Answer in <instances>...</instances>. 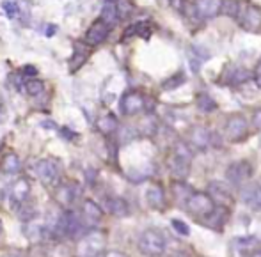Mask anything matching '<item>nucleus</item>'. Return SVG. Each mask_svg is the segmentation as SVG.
Instances as JSON below:
<instances>
[{
    "mask_svg": "<svg viewBox=\"0 0 261 257\" xmlns=\"http://www.w3.org/2000/svg\"><path fill=\"white\" fill-rule=\"evenodd\" d=\"M238 6H240V2H237V0H222V11L220 13H224L229 18H237Z\"/></svg>",
    "mask_w": 261,
    "mask_h": 257,
    "instance_id": "obj_32",
    "label": "nucleus"
},
{
    "mask_svg": "<svg viewBox=\"0 0 261 257\" xmlns=\"http://www.w3.org/2000/svg\"><path fill=\"white\" fill-rule=\"evenodd\" d=\"M167 2L174 11H178V13H185V7H187L185 0H167Z\"/></svg>",
    "mask_w": 261,
    "mask_h": 257,
    "instance_id": "obj_36",
    "label": "nucleus"
},
{
    "mask_svg": "<svg viewBox=\"0 0 261 257\" xmlns=\"http://www.w3.org/2000/svg\"><path fill=\"white\" fill-rule=\"evenodd\" d=\"M192 192H194V190L190 188L189 185H185L181 179H178L176 183H172V195L176 197V201H178V203H179V201H181V203H185Z\"/></svg>",
    "mask_w": 261,
    "mask_h": 257,
    "instance_id": "obj_28",
    "label": "nucleus"
},
{
    "mask_svg": "<svg viewBox=\"0 0 261 257\" xmlns=\"http://www.w3.org/2000/svg\"><path fill=\"white\" fill-rule=\"evenodd\" d=\"M139 252L146 257H160L165 254L167 241L162 231L158 229H146L139 238Z\"/></svg>",
    "mask_w": 261,
    "mask_h": 257,
    "instance_id": "obj_2",
    "label": "nucleus"
},
{
    "mask_svg": "<svg viewBox=\"0 0 261 257\" xmlns=\"http://www.w3.org/2000/svg\"><path fill=\"white\" fill-rule=\"evenodd\" d=\"M107 238L101 231H89L79 238L75 245V257H98L105 252Z\"/></svg>",
    "mask_w": 261,
    "mask_h": 257,
    "instance_id": "obj_1",
    "label": "nucleus"
},
{
    "mask_svg": "<svg viewBox=\"0 0 261 257\" xmlns=\"http://www.w3.org/2000/svg\"><path fill=\"white\" fill-rule=\"evenodd\" d=\"M20 75L25 76V78H36V76H38V68H34V66H25Z\"/></svg>",
    "mask_w": 261,
    "mask_h": 257,
    "instance_id": "obj_35",
    "label": "nucleus"
},
{
    "mask_svg": "<svg viewBox=\"0 0 261 257\" xmlns=\"http://www.w3.org/2000/svg\"><path fill=\"white\" fill-rule=\"evenodd\" d=\"M105 209L110 215L117 216V218H124L130 215V206L121 197H107L105 199Z\"/></svg>",
    "mask_w": 261,
    "mask_h": 257,
    "instance_id": "obj_17",
    "label": "nucleus"
},
{
    "mask_svg": "<svg viewBox=\"0 0 261 257\" xmlns=\"http://www.w3.org/2000/svg\"><path fill=\"white\" fill-rule=\"evenodd\" d=\"M14 211H16L18 218L23 220V222H31V220H34L38 216V208H36V204L31 203V199L25 201L23 204H20Z\"/></svg>",
    "mask_w": 261,
    "mask_h": 257,
    "instance_id": "obj_24",
    "label": "nucleus"
},
{
    "mask_svg": "<svg viewBox=\"0 0 261 257\" xmlns=\"http://www.w3.org/2000/svg\"><path fill=\"white\" fill-rule=\"evenodd\" d=\"M254 167L249 160H238L233 161L229 167L226 168V179L233 186H242L252 178Z\"/></svg>",
    "mask_w": 261,
    "mask_h": 257,
    "instance_id": "obj_7",
    "label": "nucleus"
},
{
    "mask_svg": "<svg viewBox=\"0 0 261 257\" xmlns=\"http://www.w3.org/2000/svg\"><path fill=\"white\" fill-rule=\"evenodd\" d=\"M43 128H55V124L52 121H46V123H43Z\"/></svg>",
    "mask_w": 261,
    "mask_h": 257,
    "instance_id": "obj_43",
    "label": "nucleus"
},
{
    "mask_svg": "<svg viewBox=\"0 0 261 257\" xmlns=\"http://www.w3.org/2000/svg\"><path fill=\"white\" fill-rule=\"evenodd\" d=\"M146 201H148L149 208L162 209L165 206V193L160 185H149L146 190Z\"/></svg>",
    "mask_w": 261,
    "mask_h": 257,
    "instance_id": "obj_18",
    "label": "nucleus"
},
{
    "mask_svg": "<svg viewBox=\"0 0 261 257\" xmlns=\"http://www.w3.org/2000/svg\"><path fill=\"white\" fill-rule=\"evenodd\" d=\"M252 126L258 131H261V108H256L252 112Z\"/></svg>",
    "mask_w": 261,
    "mask_h": 257,
    "instance_id": "obj_37",
    "label": "nucleus"
},
{
    "mask_svg": "<svg viewBox=\"0 0 261 257\" xmlns=\"http://www.w3.org/2000/svg\"><path fill=\"white\" fill-rule=\"evenodd\" d=\"M31 192H32L31 181H29L27 178H18L16 181L11 185V190H9V199H11L13 209H16L20 204H23L25 201L31 199Z\"/></svg>",
    "mask_w": 261,
    "mask_h": 257,
    "instance_id": "obj_9",
    "label": "nucleus"
},
{
    "mask_svg": "<svg viewBox=\"0 0 261 257\" xmlns=\"http://www.w3.org/2000/svg\"><path fill=\"white\" fill-rule=\"evenodd\" d=\"M196 105H197V108H199L201 112H206V113L208 112H213V110L217 108V103L213 101V98L208 96V94H204V93L197 94Z\"/></svg>",
    "mask_w": 261,
    "mask_h": 257,
    "instance_id": "obj_29",
    "label": "nucleus"
},
{
    "mask_svg": "<svg viewBox=\"0 0 261 257\" xmlns=\"http://www.w3.org/2000/svg\"><path fill=\"white\" fill-rule=\"evenodd\" d=\"M25 91H27V94L31 98H38L41 96L43 93H45V82L39 78H29L27 82H25Z\"/></svg>",
    "mask_w": 261,
    "mask_h": 257,
    "instance_id": "obj_27",
    "label": "nucleus"
},
{
    "mask_svg": "<svg viewBox=\"0 0 261 257\" xmlns=\"http://www.w3.org/2000/svg\"><path fill=\"white\" fill-rule=\"evenodd\" d=\"M2 9L6 11L7 18H18V14H20V6H18V2H13V0H4L2 2Z\"/></svg>",
    "mask_w": 261,
    "mask_h": 257,
    "instance_id": "obj_33",
    "label": "nucleus"
},
{
    "mask_svg": "<svg viewBox=\"0 0 261 257\" xmlns=\"http://www.w3.org/2000/svg\"><path fill=\"white\" fill-rule=\"evenodd\" d=\"M172 227H174V231L178 234H181V236H189V233H190V229L187 227V223L185 222H181V220H178V218H174L172 220Z\"/></svg>",
    "mask_w": 261,
    "mask_h": 257,
    "instance_id": "obj_34",
    "label": "nucleus"
},
{
    "mask_svg": "<svg viewBox=\"0 0 261 257\" xmlns=\"http://www.w3.org/2000/svg\"><path fill=\"white\" fill-rule=\"evenodd\" d=\"M242 201L254 211H261V185L259 183H249L240 192Z\"/></svg>",
    "mask_w": 261,
    "mask_h": 257,
    "instance_id": "obj_14",
    "label": "nucleus"
},
{
    "mask_svg": "<svg viewBox=\"0 0 261 257\" xmlns=\"http://www.w3.org/2000/svg\"><path fill=\"white\" fill-rule=\"evenodd\" d=\"M79 197H80V188H79V185H75V183H64V185L59 186L57 192H55L57 203L66 209L71 208Z\"/></svg>",
    "mask_w": 261,
    "mask_h": 257,
    "instance_id": "obj_12",
    "label": "nucleus"
},
{
    "mask_svg": "<svg viewBox=\"0 0 261 257\" xmlns=\"http://www.w3.org/2000/svg\"><path fill=\"white\" fill-rule=\"evenodd\" d=\"M0 234H2V220H0Z\"/></svg>",
    "mask_w": 261,
    "mask_h": 257,
    "instance_id": "obj_45",
    "label": "nucleus"
},
{
    "mask_svg": "<svg viewBox=\"0 0 261 257\" xmlns=\"http://www.w3.org/2000/svg\"><path fill=\"white\" fill-rule=\"evenodd\" d=\"M169 168H171V174L174 176L176 179H181L183 181L190 172V161L181 160V158L172 154L171 160H169Z\"/></svg>",
    "mask_w": 261,
    "mask_h": 257,
    "instance_id": "obj_20",
    "label": "nucleus"
},
{
    "mask_svg": "<svg viewBox=\"0 0 261 257\" xmlns=\"http://www.w3.org/2000/svg\"><path fill=\"white\" fill-rule=\"evenodd\" d=\"M171 257H179V255H171Z\"/></svg>",
    "mask_w": 261,
    "mask_h": 257,
    "instance_id": "obj_46",
    "label": "nucleus"
},
{
    "mask_svg": "<svg viewBox=\"0 0 261 257\" xmlns=\"http://www.w3.org/2000/svg\"><path fill=\"white\" fill-rule=\"evenodd\" d=\"M194 11L199 18L212 20V18L219 16L220 11H222V0H196Z\"/></svg>",
    "mask_w": 261,
    "mask_h": 257,
    "instance_id": "obj_13",
    "label": "nucleus"
},
{
    "mask_svg": "<svg viewBox=\"0 0 261 257\" xmlns=\"http://www.w3.org/2000/svg\"><path fill=\"white\" fill-rule=\"evenodd\" d=\"M185 208L192 216H210L215 211V203L206 192H192L185 201Z\"/></svg>",
    "mask_w": 261,
    "mask_h": 257,
    "instance_id": "obj_5",
    "label": "nucleus"
},
{
    "mask_svg": "<svg viewBox=\"0 0 261 257\" xmlns=\"http://www.w3.org/2000/svg\"><path fill=\"white\" fill-rule=\"evenodd\" d=\"M2 257H21L20 252H11V254H4Z\"/></svg>",
    "mask_w": 261,
    "mask_h": 257,
    "instance_id": "obj_42",
    "label": "nucleus"
},
{
    "mask_svg": "<svg viewBox=\"0 0 261 257\" xmlns=\"http://www.w3.org/2000/svg\"><path fill=\"white\" fill-rule=\"evenodd\" d=\"M100 18L105 21L109 27H114V25L119 21V14H117V9H116V2L114 0H107L101 7V14Z\"/></svg>",
    "mask_w": 261,
    "mask_h": 257,
    "instance_id": "obj_23",
    "label": "nucleus"
},
{
    "mask_svg": "<svg viewBox=\"0 0 261 257\" xmlns=\"http://www.w3.org/2000/svg\"><path fill=\"white\" fill-rule=\"evenodd\" d=\"M206 193L213 199V203L220 204L222 208H227V206H231V204H233V201H234L231 190L227 188L224 183H220V181H210Z\"/></svg>",
    "mask_w": 261,
    "mask_h": 257,
    "instance_id": "obj_11",
    "label": "nucleus"
},
{
    "mask_svg": "<svg viewBox=\"0 0 261 257\" xmlns=\"http://www.w3.org/2000/svg\"><path fill=\"white\" fill-rule=\"evenodd\" d=\"M181 83H185V75L179 71V73H174L172 76H169V78H165L164 82H162V89H164V91L178 89Z\"/></svg>",
    "mask_w": 261,
    "mask_h": 257,
    "instance_id": "obj_30",
    "label": "nucleus"
},
{
    "mask_svg": "<svg viewBox=\"0 0 261 257\" xmlns=\"http://www.w3.org/2000/svg\"><path fill=\"white\" fill-rule=\"evenodd\" d=\"M96 128H98V131H101L103 135H112V133H116L117 128H119V121H117V117L114 116V113H105V116H101L100 119H98Z\"/></svg>",
    "mask_w": 261,
    "mask_h": 257,
    "instance_id": "obj_22",
    "label": "nucleus"
},
{
    "mask_svg": "<svg viewBox=\"0 0 261 257\" xmlns=\"http://www.w3.org/2000/svg\"><path fill=\"white\" fill-rule=\"evenodd\" d=\"M251 71L245 68H240V66H234L229 73H226V78L224 82L229 83V85H240V83H245L249 78H251Z\"/></svg>",
    "mask_w": 261,
    "mask_h": 257,
    "instance_id": "obj_21",
    "label": "nucleus"
},
{
    "mask_svg": "<svg viewBox=\"0 0 261 257\" xmlns=\"http://www.w3.org/2000/svg\"><path fill=\"white\" fill-rule=\"evenodd\" d=\"M254 73H256V76H258V78L261 80V61L258 62V66H256V71Z\"/></svg>",
    "mask_w": 261,
    "mask_h": 257,
    "instance_id": "obj_40",
    "label": "nucleus"
},
{
    "mask_svg": "<svg viewBox=\"0 0 261 257\" xmlns=\"http://www.w3.org/2000/svg\"><path fill=\"white\" fill-rule=\"evenodd\" d=\"M172 154L178 158H181V160H187L192 163V158H194V153H192V148H190V144H187V142L183 140H178L174 142V146H172Z\"/></svg>",
    "mask_w": 261,
    "mask_h": 257,
    "instance_id": "obj_26",
    "label": "nucleus"
},
{
    "mask_svg": "<svg viewBox=\"0 0 261 257\" xmlns=\"http://www.w3.org/2000/svg\"><path fill=\"white\" fill-rule=\"evenodd\" d=\"M73 61H71V64H69V71L71 73H75L76 69H80L84 64H86V61H87V50L86 48H82V46L76 43L75 45V50H73Z\"/></svg>",
    "mask_w": 261,
    "mask_h": 257,
    "instance_id": "obj_25",
    "label": "nucleus"
},
{
    "mask_svg": "<svg viewBox=\"0 0 261 257\" xmlns=\"http://www.w3.org/2000/svg\"><path fill=\"white\" fill-rule=\"evenodd\" d=\"M224 133L226 138L233 144L238 142H244L249 135V123L242 113H233V116L227 117L226 124H224Z\"/></svg>",
    "mask_w": 261,
    "mask_h": 257,
    "instance_id": "obj_6",
    "label": "nucleus"
},
{
    "mask_svg": "<svg viewBox=\"0 0 261 257\" xmlns=\"http://www.w3.org/2000/svg\"><path fill=\"white\" fill-rule=\"evenodd\" d=\"M61 161L55 160V158H43V160L36 161L34 172L38 176V179L45 186H55L59 185V179H61Z\"/></svg>",
    "mask_w": 261,
    "mask_h": 257,
    "instance_id": "obj_3",
    "label": "nucleus"
},
{
    "mask_svg": "<svg viewBox=\"0 0 261 257\" xmlns=\"http://www.w3.org/2000/svg\"><path fill=\"white\" fill-rule=\"evenodd\" d=\"M55 25H48V32H46V36H54V32H55Z\"/></svg>",
    "mask_w": 261,
    "mask_h": 257,
    "instance_id": "obj_41",
    "label": "nucleus"
},
{
    "mask_svg": "<svg viewBox=\"0 0 261 257\" xmlns=\"http://www.w3.org/2000/svg\"><path fill=\"white\" fill-rule=\"evenodd\" d=\"M116 2V9H117V14H119V20H124L132 14L134 11V6H132L130 0H114Z\"/></svg>",
    "mask_w": 261,
    "mask_h": 257,
    "instance_id": "obj_31",
    "label": "nucleus"
},
{
    "mask_svg": "<svg viewBox=\"0 0 261 257\" xmlns=\"http://www.w3.org/2000/svg\"><path fill=\"white\" fill-rule=\"evenodd\" d=\"M103 218V209L100 208L94 201L86 199L82 203V220L84 223H89V225H96Z\"/></svg>",
    "mask_w": 261,
    "mask_h": 257,
    "instance_id": "obj_15",
    "label": "nucleus"
},
{
    "mask_svg": "<svg viewBox=\"0 0 261 257\" xmlns=\"http://www.w3.org/2000/svg\"><path fill=\"white\" fill-rule=\"evenodd\" d=\"M59 131H61V135H64L66 138H73V137H76L75 133H71V131L68 130V128H61V130H59Z\"/></svg>",
    "mask_w": 261,
    "mask_h": 257,
    "instance_id": "obj_38",
    "label": "nucleus"
},
{
    "mask_svg": "<svg viewBox=\"0 0 261 257\" xmlns=\"http://www.w3.org/2000/svg\"><path fill=\"white\" fill-rule=\"evenodd\" d=\"M146 96L139 91H128V93L123 94L121 98V103H119V108L124 116H137V113L144 112L146 110Z\"/></svg>",
    "mask_w": 261,
    "mask_h": 257,
    "instance_id": "obj_8",
    "label": "nucleus"
},
{
    "mask_svg": "<svg viewBox=\"0 0 261 257\" xmlns=\"http://www.w3.org/2000/svg\"><path fill=\"white\" fill-rule=\"evenodd\" d=\"M212 144V133L204 126H194L190 130V146H194L199 151H206Z\"/></svg>",
    "mask_w": 261,
    "mask_h": 257,
    "instance_id": "obj_16",
    "label": "nucleus"
},
{
    "mask_svg": "<svg viewBox=\"0 0 261 257\" xmlns=\"http://www.w3.org/2000/svg\"><path fill=\"white\" fill-rule=\"evenodd\" d=\"M109 32H110V27L105 23L101 18H98V20H94L93 23H91V27L87 28L86 32V45L87 46H98L101 45V43L105 41L107 38H109Z\"/></svg>",
    "mask_w": 261,
    "mask_h": 257,
    "instance_id": "obj_10",
    "label": "nucleus"
},
{
    "mask_svg": "<svg viewBox=\"0 0 261 257\" xmlns=\"http://www.w3.org/2000/svg\"><path fill=\"white\" fill-rule=\"evenodd\" d=\"M105 257H128V255H124L123 252H117V250H112V252H107Z\"/></svg>",
    "mask_w": 261,
    "mask_h": 257,
    "instance_id": "obj_39",
    "label": "nucleus"
},
{
    "mask_svg": "<svg viewBox=\"0 0 261 257\" xmlns=\"http://www.w3.org/2000/svg\"><path fill=\"white\" fill-rule=\"evenodd\" d=\"M252 257H261V248H259V250H254V254H252Z\"/></svg>",
    "mask_w": 261,
    "mask_h": 257,
    "instance_id": "obj_44",
    "label": "nucleus"
},
{
    "mask_svg": "<svg viewBox=\"0 0 261 257\" xmlns=\"http://www.w3.org/2000/svg\"><path fill=\"white\" fill-rule=\"evenodd\" d=\"M0 170L7 176H13V174H18L21 170V160L16 153H7L6 156L2 158L0 161Z\"/></svg>",
    "mask_w": 261,
    "mask_h": 257,
    "instance_id": "obj_19",
    "label": "nucleus"
},
{
    "mask_svg": "<svg viewBox=\"0 0 261 257\" xmlns=\"http://www.w3.org/2000/svg\"><path fill=\"white\" fill-rule=\"evenodd\" d=\"M237 20L242 28L247 32L261 31V7L251 2H240L237 13Z\"/></svg>",
    "mask_w": 261,
    "mask_h": 257,
    "instance_id": "obj_4",
    "label": "nucleus"
}]
</instances>
